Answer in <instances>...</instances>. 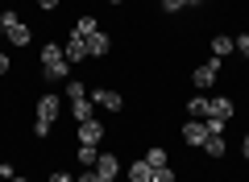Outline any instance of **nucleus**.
I'll list each match as a JSON object with an SVG mask.
<instances>
[{"label":"nucleus","mask_w":249,"mask_h":182,"mask_svg":"<svg viewBox=\"0 0 249 182\" xmlns=\"http://www.w3.org/2000/svg\"><path fill=\"white\" fill-rule=\"evenodd\" d=\"M42 79L46 83H67V79H71V62H67V50H62L58 42L42 46Z\"/></svg>","instance_id":"1"},{"label":"nucleus","mask_w":249,"mask_h":182,"mask_svg":"<svg viewBox=\"0 0 249 182\" xmlns=\"http://www.w3.org/2000/svg\"><path fill=\"white\" fill-rule=\"evenodd\" d=\"M0 33H4V42H9V46H17V50H25V46L34 42V29H29V21H21L13 9L0 13Z\"/></svg>","instance_id":"2"},{"label":"nucleus","mask_w":249,"mask_h":182,"mask_svg":"<svg viewBox=\"0 0 249 182\" xmlns=\"http://www.w3.org/2000/svg\"><path fill=\"white\" fill-rule=\"evenodd\" d=\"M58 91H46L42 99H37V112H34V137H50L54 120H58Z\"/></svg>","instance_id":"3"},{"label":"nucleus","mask_w":249,"mask_h":182,"mask_svg":"<svg viewBox=\"0 0 249 182\" xmlns=\"http://www.w3.org/2000/svg\"><path fill=\"white\" fill-rule=\"evenodd\" d=\"M220 70H224V58H208V62H199V66H191V87L196 91H212L216 87V79H220Z\"/></svg>","instance_id":"4"},{"label":"nucleus","mask_w":249,"mask_h":182,"mask_svg":"<svg viewBox=\"0 0 249 182\" xmlns=\"http://www.w3.org/2000/svg\"><path fill=\"white\" fill-rule=\"evenodd\" d=\"M88 96H91V104L104 108V112H124V96H121V91H108V87H91Z\"/></svg>","instance_id":"5"},{"label":"nucleus","mask_w":249,"mask_h":182,"mask_svg":"<svg viewBox=\"0 0 249 182\" xmlns=\"http://www.w3.org/2000/svg\"><path fill=\"white\" fill-rule=\"evenodd\" d=\"M183 141H187V149H204L208 124H204V120H187V124H183Z\"/></svg>","instance_id":"6"},{"label":"nucleus","mask_w":249,"mask_h":182,"mask_svg":"<svg viewBox=\"0 0 249 182\" xmlns=\"http://www.w3.org/2000/svg\"><path fill=\"white\" fill-rule=\"evenodd\" d=\"M62 50H67V62H91V54H88V37H67L62 42Z\"/></svg>","instance_id":"7"},{"label":"nucleus","mask_w":249,"mask_h":182,"mask_svg":"<svg viewBox=\"0 0 249 182\" xmlns=\"http://www.w3.org/2000/svg\"><path fill=\"white\" fill-rule=\"evenodd\" d=\"M88 54L91 58H108V54H112V37H108L104 29H96V33L88 37Z\"/></svg>","instance_id":"8"},{"label":"nucleus","mask_w":249,"mask_h":182,"mask_svg":"<svg viewBox=\"0 0 249 182\" xmlns=\"http://www.w3.org/2000/svg\"><path fill=\"white\" fill-rule=\"evenodd\" d=\"M232 112H237V104H232L229 96H220V99H208V116H216V120H232ZM204 116V120H208Z\"/></svg>","instance_id":"9"},{"label":"nucleus","mask_w":249,"mask_h":182,"mask_svg":"<svg viewBox=\"0 0 249 182\" xmlns=\"http://www.w3.org/2000/svg\"><path fill=\"white\" fill-rule=\"evenodd\" d=\"M104 141V124L100 120H83L79 124V145H100Z\"/></svg>","instance_id":"10"},{"label":"nucleus","mask_w":249,"mask_h":182,"mask_svg":"<svg viewBox=\"0 0 249 182\" xmlns=\"http://www.w3.org/2000/svg\"><path fill=\"white\" fill-rule=\"evenodd\" d=\"M154 178V165L145 162V157H137V162H129V182H150Z\"/></svg>","instance_id":"11"},{"label":"nucleus","mask_w":249,"mask_h":182,"mask_svg":"<svg viewBox=\"0 0 249 182\" xmlns=\"http://www.w3.org/2000/svg\"><path fill=\"white\" fill-rule=\"evenodd\" d=\"M96 174L116 178V174H121V157H116V153H100V157H96Z\"/></svg>","instance_id":"12"},{"label":"nucleus","mask_w":249,"mask_h":182,"mask_svg":"<svg viewBox=\"0 0 249 182\" xmlns=\"http://www.w3.org/2000/svg\"><path fill=\"white\" fill-rule=\"evenodd\" d=\"M196 4H204V0H158V13L175 17V13H183V9H196Z\"/></svg>","instance_id":"13"},{"label":"nucleus","mask_w":249,"mask_h":182,"mask_svg":"<svg viewBox=\"0 0 249 182\" xmlns=\"http://www.w3.org/2000/svg\"><path fill=\"white\" fill-rule=\"evenodd\" d=\"M96 157H100V145H79L75 149V162H79L83 170H96Z\"/></svg>","instance_id":"14"},{"label":"nucleus","mask_w":249,"mask_h":182,"mask_svg":"<svg viewBox=\"0 0 249 182\" xmlns=\"http://www.w3.org/2000/svg\"><path fill=\"white\" fill-rule=\"evenodd\" d=\"M212 54L216 58H229V54H237V42H232L229 33H216L212 37Z\"/></svg>","instance_id":"15"},{"label":"nucleus","mask_w":249,"mask_h":182,"mask_svg":"<svg viewBox=\"0 0 249 182\" xmlns=\"http://www.w3.org/2000/svg\"><path fill=\"white\" fill-rule=\"evenodd\" d=\"M229 153V141H224V132H216V137L204 141V157H224Z\"/></svg>","instance_id":"16"},{"label":"nucleus","mask_w":249,"mask_h":182,"mask_svg":"<svg viewBox=\"0 0 249 182\" xmlns=\"http://www.w3.org/2000/svg\"><path fill=\"white\" fill-rule=\"evenodd\" d=\"M91 108H96V104H91V96H83V99H75V104H71V116H75V120H96V116H91Z\"/></svg>","instance_id":"17"},{"label":"nucleus","mask_w":249,"mask_h":182,"mask_svg":"<svg viewBox=\"0 0 249 182\" xmlns=\"http://www.w3.org/2000/svg\"><path fill=\"white\" fill-rule=\"evenodd\" d=\"M96 29H100V21H96V17H79V21H75V29H71V33H75V37H91Z\"/></svg>","instance_id":"18"},{"label":"nucleus","mask_w":249,"mask_h":182,"mask_svg":"<svg viewBox=\"0 0 249 182\" xmlns=\"http://www.w3.org/2000/svg\"><path fill=\"white\" fill-rule=\"evenodd\" d=\"M62 96H67V99L75 104V99H83V96H88V87H83L79 79H67V83H62Z\"/></svg>","instance_id":"19"},{"label":"nucleus","mask_w":249,"mask_h":182,"mask_svg":"<svg viewBox=\"0 0 249 182\" xmlns=\"http://www.w3.org/2000/svg\"><path fill=\"white\" fill-rule=\"evenodd\" d=\"M145 162L154 165V170H158V165H170V153L162 145H154V149H145Z\"/></svg>","instance_id":"20"},{"label":"nucleus","mask_w":249,"mask_h":182,"mask_svg":"<svg viewBox=\"0 0 249 182\" xmlns=\"http://www.w3.org/2000/svg\"><path fill=\"white\" fill-rule=\"evenodd\" d=\"M187 112L191 116H208V96H191L187 99Z\"/></svg>","instance_id":"21"},{"label":"nucleus","mask_w":249,"mask_h":182,"mask_svg":"<svg viewBox=\"0 0 249 182\" xmlns=\"http://www.w3.org/2000/svg\"><path fill=\"white\" fill-rule=\"evenodd\" d=\"M150 182H178V174L170 170V165H158V170H154V178Z\"/></svg>","instance_id":"22"},{"label":"nucleus","mask_w":249,"mask_h":182,"mask_svg":"<svg viewBox=\"0 0 249 182\" xmlns=\"http://www.w3.org/2000/svg\"><path fill=\"white\" fill-rule=\"evenodd\" d=\"M232 42H237V54H241V58H249V33H241V37H232Z\"/></svg>","instance_id":"23"},{"label":"nucleus","mask_w":249,"mask_h":182,"mask_svg":"<svg viewBox=\"0 0 249 182\" xmlns=\"http://www.w3.org/2000/svg\"><path fill=\"white\" fill-rule=\"evenodd\" d=\"M46 182H75V178H71V174H67V170H54V174H50V178H46Z\"/></svg>","instance_id":"24"},{"label":"nucleus","mask_w":249,"mask_h":182,"mask_svg":"<svg viewBox=\"0 0 249 182\" xmlns=\"http://www.w3.org/2000/svg\"><path fill=\"white\" fill-rule=\"evenodd\" d=\"M58 4H62V0H37V9H42V13H54Z\"/></svg>","instance_id":"25"},{"label":"nucleus","mask_w":249,"mask_h":182,"mask_svg":"<svg viewBox=\"0 0 249 182\" xmlns=\"http://www.w3.org/2000/svg\"><path fill=\"white\" fill-rule=\"evenodd\" d=\"M0 178H4V182H9V178H17V170H13L9 162H0Z\"/></svg>","instance_id":"26"},{"label":"nucleus","mask_w":249,"mask_h":182,"mask_svg":"<svg viewBox=\"0 0 249 182\" xmlns=\"http://www.w3.org/2000/svg\"><path fill=\"white\" fill-rule=\"evenodd\" d=\"M0 75H9V54H4V46H0Z\"/></svg>","instance_id":"27"},{"label":"nucleus","mask_w":249,"mask_h":182,"mask_svg":"<svg viewBox=\"0 0 249 182\" xmlns=\"http://www.w3.org/2000/svg\"><path fill=\"white\" fill-rule=\"evenodd\" d=\"M241 157L249 162V132H245V141H241Z\"/></svg>","instance_id":"28"},{"label":"nucleus","mask_w":249,"mask_h":182,"mask_svg":"<svg viewBox=\"0 0 249 182\" xmlns=\"http://www.w3.org/2000/svg\"><path fill=\"white\" fill-rule=\"evenodd\" d=\"M96 182H116V178H108V174H96Z\"/></svg>","instance_id":"29"},{"label":"nucleus","mask_w":249,"mask_h":182,"mask_svg":"<svg viewBox=\"0 0 249 182\" xmlns=\"http://www.w3.org/2000/svg\"><path fill=\"white\" fill-rule=\"evenodd\" d=\"M9 182H29V178H9Z\"/></svg>","instance_id":"30"},{"label":"nucleus","mask_w":249,"mask_h":182,"mask_svg":"<svg viewBox=\"0 0 249 182\" xmlns=\"http://www.w3.org/2000/svg\"><path fill=\"white\" fill-rule=\"evenodd\" d=\"M108 4H124V0H108Z\"/></svg>","instance_id":"31"}]
</instances>
